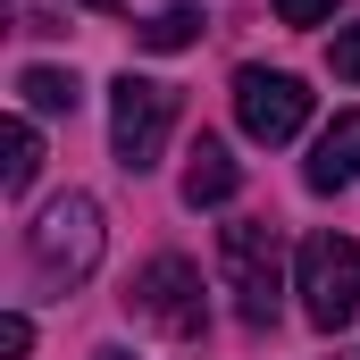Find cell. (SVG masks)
Masks as SVG:
<instances>
[{
    "label": "cell",
    "instance_id": "1",
    "mask_svg": "<svg viewBox=\"0 0 360 360\" xmlns=\"http://www.w3.org/2000/svg\"><path fill=\"white\" fill-rule=\"evenodd\" d=\"M218 269H226V293H235V319L252 335L276 327V293H285V243H276L269 218H235L218 226Z\"/></svg>",
    "mask_w": 360,
    "mask_h": 360
},
{
    "label": "cell",
    "instance_id": "2",
    "mask_svg": "<svg viewBox=\"0 0 360 360\" xmlns=\"http://www.w3.org/2000/svg\"><path fill=\"white\" fill-rule=\"evenodd\" d=\"M101 243H109V226H101V201L92 193H59L34 226H25V252H34V269L51 293H68V285H84L101 269Z\"/></svg>",
    "mask_w": 360,
    "mask_h": 360
},
{
    "label": "cell",
    "instance_id": "3",
    "mask_svg": "<svg viewBox=\"0 0 360 360\" xmlns=\"http://www.w3.org/2000/svg\"><path fill=\"white\" fill-rule=\"evenodd\" d=\"M168 134H176V84H160V76H117L109 84V151H117L126 176H151Z\"/></svg>",
    "mask_w": 360,
    "mask_h": 360
},
{
    "label": "cell",
    "instance_id": "4",
    "mask_svg": "<svg viewBox=\"0 0 360 360\" xmlns=\"http://www.w3.org/2000/svg\"><path fill=\"white\" fill-rule=\"evenodd\" d=\"M293 293H302V310H310V327H352L360 319V243L352 235H310L302 252H293Z\"/></svg>",
    "mask_w": 360,
    "mask_h": 360
},
{
    "label": "cell",
    "instance_id": "5",
    "mask_svg": "<svg viewBox=\"0 0 360 360\" xmlns=\"http://www.w3.org/2000/svg\"><path fill=\"white\" fill-rule=\"evenodd\" d=\"M126 310H134L143 327H160L168 344H201V327H210L201 269H193V260H176V252H160L151 269H134V285H126Z\"/></svg>",
    "mask_w": 360,
    "mask_h": 360
},
{
    "label": "cell",
    "instance_id": "6",
    "mask_svg": "<svg viewBox=\"0 0 360 360\" xmlns=\"http://www.w3.org/2000/svg\"><path fill=\"white\" fill-rule=\"evenodd\" d=\"M235 117H243L252 143H293L310 126V92H302V76H285V68H243L235 76Z\"/></svg>",
    "mask_w": 360,
    "mask_h": 360
},
{
    "label": "cell",
    "instance_id": "7",
    "mask_svg": "<svg viewBox=\"0 0 360 360\" xmlns=\"http://www.w3.org/2000/svg\"><path fill=\"white\" fill-rule=\"evenodd\" d=\"M310 193H344V184H360V109H344L327 134H319V151H310Z\"/></svg>",
    "mask_w": 360,
    "mask_h": 360
},
{
    "label": "cell",
    "instance_id": "8",
    "mask_svg": "<svg viewBox=\"0 0 360 360\" xmlns=\"http://www.w3.org/2000/svg\"><path fill=\"white\" fill-rule=\"evenodd\" d=\"M235 184H243V168L226 160V143H193V168H184V201L193 210H218V201H235Z\"/></svg>",
    "mask_w": 360,
    "mask_h": 360
},
{
    "label": "cell",
    "instance_id": "9",
    "mask_svg": "<svg viewBox=\"0 0 360 360\" xmlns=\"http://www.w3.org/2000/svg\"><path fill=\"white\" fill-rule=\"evenodd\" d=\"M17 101L42 109V117H68V109L84 101V84H76L68 68H25V76H17Z\"/></svg>",
    "mask_w": 360,
    "mask_h": 360
},
{
    "label": "cell",
    "instance_id": "10",
    "mask_svg": "<svg viewBox=\"0 0 360 360\" xmlns=\"http://www.w3.org/2000/svg\"><path fill=\"white\" fill-rule=\"evenodd\" d=\"M0 151H8V160H0V184H8V193H25V184H34V168H42V134H34V117H8Z\"/></svg>",
    "mask_w": 360,
    "mask_h": 360
},
{
    "label": "cell",
    "instance_id": "11",
    "mask_svg": "<svg viewBox=\"0 0 360 360\" xmlns=\"http://www.w3.org/2000/svg\"><path fill=\"white\" fill-rule=\"evenodd\" d=\"M193 34H201V8H160V17H143V25H134V42H143V51H184Z\"/></svg>",
    "mask_w": 360,
    "mask_h": 360
},
{
    "label": "cell",
    "instance_id": "12",
    "mask_svg": "<svg viewBox=\"0 0 360 360\" xmlns=\"http://www.w3.org/2000/svg\"><path fill=\"white\" fill-rule=\"evenodd\" d=\"M327 68H335L344 84H360V25H344V34L327 42Z\"/></svg>",
    "mask_w": 360,
    "mask_h": 360
},
{
    "label": "cell",
    "instance_id": "13",
    "mask_svg": "<svg viewBox=\"0 0 360 360\" xmlns=\"http://www.w3.org/2000/svg\"><path fill=\"white\" fill-rule=\"evenodd\" d=\"M276 17H285V25H327L335 0H276Z\"/></svg>",
    "mask_w": 360,
    "mask_h": 360
},
{
    "label": "cell",
    "instance_id": "14",
    "mask_svg": "<svg viewBox=\"0 0 360 360\" xmlns=\"http://www.w3.org/2000/svg\"><path fill=\"white\" fill-rule=\"evenodd\" d=\"M0 352H34V319H25V310H8V319H0Z\"/></svg>",
    "mask_w": 360,
    "mask_h": 360
},
{
    "label": "cell",
    "instance_id": "15",
    "mask_svg": "<svg viewBox=\"0 0 360 360\" xmlns=\"http://www.w3.org/2000/svg\"><path fill=\"white\" fill-rule=\"evenodd\" d=\"M92 360H134V352H92Z\"/></svg>",
    "mask_w": 360,
    "mask_h": 360
},
{
    "label": "cell",
    "instance_id": "16",
    "mask_svg": "<svg viewBox=\"0 0 360 360\" xmlns=\"http://www.w3.org/2000/svg\"><path fill=\"white\" fill-rule=\"evenodd\" d=\"M84 8H117V0H84Z\"/></svg>",
    "mask_w": 360,
    "mask_h": 360
}]
</instances>
